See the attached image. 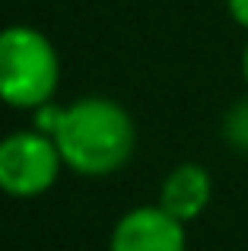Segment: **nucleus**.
<instances>
[{"label":"nucleus","instance_id":"1a4fd4ad","mask_svg":"<svg viewBox=\"0 0 248 251\" xmlns=\"http://www.w3.org/2000/svg\"><path fill=\"white\" fill-rule=\"evenodd\" d=\"M242 80H245V89H248V45L242 51Z\"/></svg>","mask_w":248,"mask_h":251},{"label":"nucleus","instance_id":"6e6552de","mask_svg":"<svg viewBox=\"0 0 248 251\" xmlns=\"http://www.w3.org/2000/svg\"><path fill=\"white\" fill-rule=\"evenodd\" d=\"M226 10H229L232 23L248 29V0H226Z\"/></svg>","mask_w":248,"mask_h":251},{"label":"nucleus","instance_id":"423d86ee","mask_svg":"<svg viewBox=\"0 0 248 251\" xmlns=\"http://www.w3.org/2000/svg\"><path fill=\"white\" fill-rule=\"evenodd\" d=\"M223 137L232 143L236 150L248 153V99L239 105H232L223 118Z\"/></svg>","mask_w":248,"mask_h":251},{"label":"nucleus","instance_id":"7ed1b4c3","mask_svg":"<svg viewBox=\"0 0 248 251\" xmlns=\"http://www.w3.org/2000/svg\"><path fill=\"white\" fill-rule=\"evenodd\" d=\"M64 162L54 140L38 130H13L0 140V191L29 201L54 188Z\"/></svg>","mask_w":248,"mask_h":251},{"label":"nucleus","instance_id":"39448f33","mask_svg":"<svg viewBox=\"0 0 248 251\" xmlns=\"http://www.w3.org/2000/svg\"><path fill=\"white\" fill-rule=\"evenodd\" d=\"M213 197V178L200 162H178L159 184V207L178 223H194Z\"/></svg>","mask_w":248,"mask_h":251},{"label":"nucleus","instance_id":"0eeeda50","mask_svg":"<svg viewBox=\"0 0 248 251\" xmlns=\"http://www.w3.org/2000/svg\"><path fill=\"white\" fill-rule=\"evenodd\" d=\"M32 115H35V127L32 130H38V134H45V137H54L57 124H61V115H64V105L48 102V105H42V108H35Z\"/></svg>","mask_w":248,"mask_h":251},{"label":"nucleus","instance_id":"20e7f679","mask_svg":"<svg viewBox=\"0 0 248 251\" xmlns=\"http://www.w3.org/2000/svg\"><path fill=\"white\" fill-rule=\"evenodd\" d=\"M108 251H188L185 223L169 216L159 203L134 207L115 223Z\"/></svg>","mask_w":248,"mask_h":251},{"label":"nucleus","instance_id":"f03ea898","mask_svg":"<svg viewBox=\"0 0 248 251\" xmlns=\"http://www.w3.org/2000/svg\"><path fill=\"white\" fill-rule=\"evenodd\" d=\"M61 83V57L45 32L32 25L0 29V102L35 111L54 102Z\"/></svg>","mask_w":248,"mask_h":251},{"label":"nucleus","instance_id":"f257e3e1","mask_svg":"<svg viewBox=\"0 0 248 251\" xmlns=\"http://www.w3.org/2000/svg\"><path fill=\"white\" fill-rule=\"evenodd\" d=\"M61 162L76 175L105 178L127 166L137 147V127L127 108L105 96H86L64 105L54 130Z\"/></svg>","mask_w":248,"mask_h":251}]
</instances>
